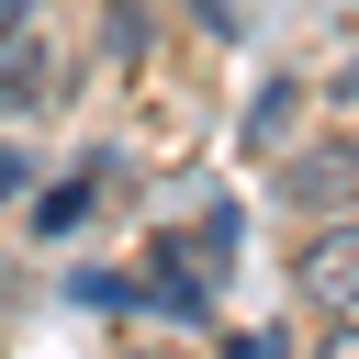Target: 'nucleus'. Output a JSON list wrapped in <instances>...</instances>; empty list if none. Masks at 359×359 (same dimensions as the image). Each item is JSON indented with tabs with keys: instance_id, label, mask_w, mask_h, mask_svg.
<instances>
[{
	"instance_id": "obj_7",
	"label": "nucleus",
	"mask_w": 359,
	"mask_h": 359,
	"mask_svg": "<svg viewBox=\"0 0 359 359\" xmlns=\"http://www.w3.org/2000/svg\"><path fill=\"white\" fill-rule=\"evenodd\" d=\"M180 11H191V22L213 34V45H236V34H247V11H236V0H180Z\"/></svg>"
},
{
	"instance_id": "obj_10",
	"label": "nucleus",
	"mask_w": 359,
	"mask_h": 359,
	"mask_svg": "<svg viewBox=\"0 0 359 359\" xmlns=\"http://www.w3.org/2000/svg\"><path fill=\"white\" fill-rule=\"evenodd\" d=\"M314 359H359V314H325V337H314Z\"/></svg>"
},
{
	"instance_id": "obj_3",
	"label": "nucleus",
	"mask_w": 359,
	"mask_h": 359,
	"mask_svg": "<svg viewBox=\"0 0 359 359\" xmlns=\"http://www.w3.org/2000/svg\"><path fill=\"white\" fill-rule=\"evenodd\" d=\"M56 79H67V67H56V45H45L34 22H22V34H0V112H45V101H56Z\"/></svg>"
},
{
	"instance_id": "obj_4",
	"label": "nucleus",
	"mask_w": 359,
	"mask_h": 359,
	"mask_svg": "<svg viewBox=\"0 0 359 359\" xmlns=\"http://www.w3.org/2000/svg\"><path fill=\"white\" fill-rule=\"evenodd\" d=\"M90 202H101V180L79 168V180H56V191H34V224H45V236H67V224H90Z\"/></svg>"
},
{
	"instance_id": "obj_2",
	"label": "nucleus",
	"mask_w": 359,
	"mask_h": 359,
	"mask_svg": "<svg viewBox=\"0 0 359 359\" xmlns=\"http://www.w3.org/2000/svg\"><path fill=\"white\" fill-rule=\"evenodd\" d=\"M292 292L314 314H359V213H314L292 247Z\"/></svg>"
},
{
	"instance_id": "obj_13",
	"label": "nucleus",
	"mask_w": 359,
	"mask_h": 359,
	"mask_svg": "<svg viewBox=\"0 0 359 359\" xmlns=\"http://www.w3.org/2000/svg\"><path fill=\"white\" fill-rule=\"evenodd\" d=\"M112 359H157V348H112Z\"/></svg>"
},
{
	"instance_id": "obj_5",
	"label": "nucleus",
	"mask_w": 359,
	"mask_h": 359,
	"mask_svg": "<svg viewBox=\"0 0 359 359\" xmlns=\"http://www.w3.org/2000/svg\"><path fill=\"white\" fill-rule=\"evenodd\" d=\"M292 101H303V90H292V79H269V90L247 101V146H280V135H292Z\"/></svg>"
},
{
	"instance_id": "obj_6",
	"label": "nucleus",
	"mask_w": 359,
	"mask_h": 359,
	"mask_svg": "<svg viewBox=\"0 0 359 359\" xmlns=\"http://www.w3.org/2000/svg\"><path fill=\"white\" fill-rule=\"evenodd\" d=\"M135 56H146V11H135V0H112V67H135Z\"/></svg>"
},
{
	"instance_id": "obj_1",
	"label": "nucleus",
	"mask_w": 359,
	"mask_h": 359,
	"mask_svg": "<svg viewBox=\"0 0 359 359\" xmlns=\"http://www.w3.org/2000/svg\"><path fill=\"white\" fill-rule=\"evenodd\" d=\"M269 191H280L303 224H314V213H359V135H303V146H280Z\"/></svg>"
},
{
	"instance_id": "obj_8",
	"label": "nucleus",
	"mask_w": 359,
	"mask_h": 359,
	"mask_svg": "<svg viewBox=\"0 0 359 359\" xmlns=\"http://www.w3.org/2000/svg\"><path fill=\"white\" fill-rule=\"evenodd\" d=\"M224 359H292V337L280 325H247V337H224Z\"/></svg>"
},
{
	"instance_id": "obj_12",
	"label": "nucleus",
	"mask_w": 359,
	"mask_h": 359,
	"mask_svg": "<svg viewBox=\"0 0 359 359\" xmlns=\"http://www.w3.org/2000/svg\"><path fill=\"white\" fill-rule=\"evenodd\" d=\"M22 22H34V0H0V34H22Z\"/></svg>"
},
{
	"instance_id": "obj_9",
	"label": "nucleus",
	"mask_w": 359,
	"mask_h": 359,
	"mask_svg": "<svg viewBox=\"0 0 359 359\" xmlns=\"http://www.w3.org/2000/svg\"><path fill=\"white\" fill-rule=\"evenodd\" d=\"M11 202H34V157H22V146H0V213H11Z\"/></svg>"
},
{
	"instance_id": "obj_11",
	"label": "nucleus",
	"mask_w": 359,
	"mask_h": 359,
	"mask_svg": "<svg viewBox=\"0 0 359 359\" xmlns=\"http://www.w3.org/2000/svg\"><path fill=\"white\" fill-rule=\"evenodd\" d=\"M325 101H337V112H359V56H348V67L325 79Z\"/></svg>"
}]
</instances>
